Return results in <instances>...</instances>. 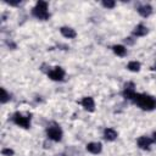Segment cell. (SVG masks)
Listing matches in <instances>:
<instances>
[{
    "instance_id": "obj_10",
    "label": "cell",
    "mask_w": 156,
    "mask_h": 156,
    "mask_svg": "<svg viewBox=\"0 0 156 156\" xmlns=\"http://www.w3.org/2000/svg\"><path fill=\"white\" fill-rule=\"evenodd\" d=\"M85 149L88 152H90L93 155H98L102 151V145H101V143H98V141H90L85 145Z\"/></svg>"
},
{
    "instance_id": "obj_1",
    "label": "cell",
    "mask_w": 156,
    "mask_h": 156,
    "mask_svg": "<svg viewBox=\"0 0 156 156\" xmlns=\"http://www.w3.org/2000/svg\"><path fill=\"white\" fill-rule=\"evenodd\" d=\"M133 102L144 111H152L156 108V98L145 93H136Z\"/></svg>"
},
{
    "instance_id": "obj_2",
    "label": "cell",
    "mask_w": 156,
    "mask_h": 156,
    "mask_svg": "<svg viewBox=\"0 0 156 156\" xmlns=\"http://www.w3.org/2000/svg\"><path fill=\"white\" fill-rule=\"evenodd\" d=\"M32 15L39 20V21H48L50 18V12H49V4L46 1L39 0L32 9Z\"/></svg>"
},
{
    "instance_id": "obj_11",
    "label": "cell",
    "mask_w": 156,
    "mask_h": 156,
    "mask_svg": "<svg viewBox=\"0 0 156 156\" xmlns=\"http://www.w3.org/2000/svg\"><path fill=\"white\" fill-rule=\"evenodd\" d=\"M136 11H138V13L141 16V17H144V18H147L151 13H152V6L150 5V4H143V5H139L138 7H136Z\"/></svg>"
},
{
    "instance_id": "obj_13",
    "label": "cell",
    "mask_w": 156,
    "mask_h": 156,
    "mask_svg": "<svg viewBox=\"0 0 156 156\" xmlns=\"http://www.w3.org/2000/svg\"><path fill=\"white\" fill-rule=\"evenodd\" d=\"M147 32H149V29H147V27L145 26V24H143V23H139V24H136L135 27H134V29H133V32H132V34L134 35V37H144V35H146L147 34Z\"/></svg>"
},
{
    "instance_id": "obj_8",
    "label": "cell",
    "mask_w": 156,
    "mask_h": 156,
    "mask_svg": "<svg viewBox=\"0 0 156 156\" xmlns=\"http://www.w3.org/2000/svg\"><path fill=\"white\" fill-rule=\"evenodd\" d=\"M80 105L82 107L88 111V112H93L95 111V100L91 98V96H84L82 100H80Z\"/></svg>"
},
{
    "instance_id": "obj_12",
    "label": "cell",
    "mask_w": 156,
    "mask_h": 156,
    "mask_svg": "<svg viewBox=\"0 0 156 156\" xmlns=\"http://www.w3.org/2000/svg\"><path fill=\"white\" fill-rule=\"evenodd\" d=\"M60 33L62 37L67 38V39H74L77 37V32L76 29H73L72 27H68V26H63L60 28Z\"/></svg>"
},
{
    "instance_id": "obj_17",
    "label": "cell",
    "mask_w": 156,
    "mask_h": 156,
    "mask_svg": "<svg viewBox=\"0 0 156 156\" xmlns=\"http://www.w3.org/2000/svg\"><path fill=\"white\" fill-rule=\"evenodd\" d=\"M101 5L105 9H113L116 6V1H113V0H104V1H101Z\"/></svg>"
},
{
    "instance_id": "obj_7",
    "label": "cell",
    "mask_w": 156,
    "mask_h": 156,
    "mask_svg": "<svg viewBox=\"0 0 156 156\" xmlns=\"http://www.w3.org/2000/svg\"><path fill=\"white\" fill-rule=\"evenodd\" d=\"M152 143H154L152 138L146 136V135H140V136L136 139V145H138V147L141 149V150H145V151H149V150L151 149Z\"/></svg>"
},
{
    "instance_id": "obj_5",
    "label": "cell",
    "mask_w": 156,
    "mask_h": 156,
    "mask_svg": "<svg viewBox=\"0 0 156 156\" xmlns=\"http://www.w3.org/2000/svg\"><path fill=\"white\" fill-rule=\"evenodd\" d=\"M65 76H66V72L62 67L60 66H55L52 67L49 72H48V77L54 80V82H62L65 79Z\"/></svg>"
},
{
    "instance_id": "obj_9",
    "label": "cell",
    "mask_w": 156,
    "mask_h": 156,
    "mask_svg": "<svg viewBox=\"0 0 156 156\" xmlns=\"http://www.w3.org/2000/svg\"><path fill=\"white\" fill-rule=\"evenodd\" d=\"M102 136H104V139H105L106 141H115V140L117 139V136H118V133H117V130H116L115 128L107 127V128L104 129Z\"/></svg>"
},
{
    "instance_id": "obj_16",
    "label": "cell",
    "mask_w": 156,
    "mask_h": 156,
    "mask_svg": "<svg viewBox=\"0 0 156 156\" xmlns=\"http://www.w3.org/2000/svg\"><path fill=\"white\" fill-rule=\"evenodd\" d=\"M10 99H11L10 93H7V90L5 88H1V98H0L1 104H6L7 101H10Z\"/></svg>"
},
{
    "instance_id": "obj_6",
    "label": "cell",
    "mask_w": 156,
    "mask_h": 156,
    "mask_svg": "<svg viewBox=\"0 0 156 156\" xmlns=\"http://www.w3.org/2000/svg\"><path fill=\"white\" fill-rule=\"evenodd\" d=\"M135 94H136V91H135V84H134L133 82L126 83L124 87H123V90H122V96H123L126 100L133 101Z\"/></svg>"
},
{
    "instance_id": "obj_4",
    "label": "cell",
    "mask_w": 156,
    "mask_h": 156,
    "mask_svg": "<svg viewBox=\"0 0 156 156\" xmlns=\"http://www.w3.org/2000/svg\"><path fill=\"white\" fill-rule=\"evenodd\" d=\"M12 122H13L16 126H18V127H21V128H24V129H27V128L30 127V117H29V116H26V115H23V113H21V112L13 113V116H12Z\"/></svg>"
},
{
    "instance_id": "obj_20",
    "label": "cell",
    "mask_w": 156,
    "mask_h": 156,
    "mask_svg": "<svg viewBox=\"0 0 156 156\" xmlns=\"http://www.w3.org/2000/svg\"><path fill=\"white\" fill-rule=\"evenodd\" d=\"M151 69H152V71H156V61H155V63H154V66L151 67Z\"/></svg>"
},
{
    "instance_id": "obj_15",
    "label": "cell",
    "mask_w": 156,
    "mask_h": 156,
    "mask_svg": "<svg viewBox=\"0 0 156 156\" xmlns=\"http://www.w3.org/2000/svg\"><path fill=\"white\" fill-rule=\"evenodd\" d=\"M141 68V63L139 61H129L127 63V69L130 71V72H139Z\"/></svg>"
},
{
    "instance_id": "obj_3",
    "label": "cell",
    "mask_w": 156,
    "mask_h": 156,
    "mask_svg": "<svg viewBox=\"0 0 156 156\" xmlns=\"http://www.w3.org/2000/svg\"><path fill=\"white\" fill-rule=\"evenodd\" d=\"M45 133H46V136H48L50 140L56 141V143L61 141V140H62V136H63V132H62L61 127H60L58 124H55V123L48 126Z\"/></svg>"
},
{
    "instance_id": "obj_19",
    "label": "cell",
    "mask_w": 156,
    "mask_h": 156,
    "mask_svg": "<svg viewBox=\"0 0 156 156\" xmlns=\"http://www.w3.org/2000/svg\"><path fill=\"white\" fill-rule=\"evenodd\" d=\"M152 140H154V141L156 143V130H155V132L152 133Z\"/></svg>"
},
{
    "instance_id": "obj_14",
    "label": "cell",
    "mask_w": 156,
    "mask_h": 156,
    "mask_svg": "<svg viewBox=\"0 0 156 156\" xmlns=\"http://www.w3.org/2000/svg\"><path fill=\"white\" fill-rule=\"evenodd\" d=\"M112 51L115 55H117L118 57H124L127 55V48L122 44H116L112 46Z\"/></svg>"
},
{
    "instance_id": "obj_18",
    "label": "cell",
    "mask_w": 156,
    "mask_h": 156,
    "mask_svg": "<svg viewBox=\"0 0 156 156\" xmlns=\"http://www.w3.org/2000/svg\"><path fill=\"white\" fill-rule=\"evenodd\" d=\"M1 154H2V156H13L15 151L12 149H10V147H4L1 150Z\"/></svg>"
}]
</instances>
